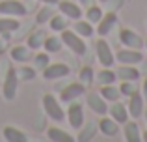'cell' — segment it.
<instances>
[{"label":"cell","instance_id":"cell-1","mask_svg":"<svg viewBox=\"0 0 147 142\" xmlns=\"http://www.w3.org/2000/svg\"><path fill=\"white\" fill-rule=\"evenodd\" d=\"M60 39H61V43H63L71 52H75V54H78V56L86 54L88 47H86V43H84V37H80L75 30H67V28H65L63 32H61Z\"/></svg>","mask_w":147,"mask_h":142},{"label":"cell","instance_id":"cell-2","mask_svg":"<svg viewBox=\"0 0 147 142\" xmlns=\"http://www.w3.org/2000/svg\"><path fill=\"white\" fill-rule=\"evenodd\" d=\"M43 109L47 112V116L54 122H63L65 120V112L61 109V105L58 103V99L52 94H45L43 95Z\"/></svg>","mask_w":147,"mask_h":142},{"label":"cell","instance_id":"cell-3","mask_svg":"<svg viewBox=\"0 0 147 142\" xmlns=\"http://www.w3.org/2000/svg\"><path fill=\"white\" fill-rule=\"evenodd\" d=\"M17 86H19L17 69L9 67L6 79H4V86H2V95H4L6 101H13V99H15V95H17Z\"/></svg>","mask_w":147,"mask_h":142},{"label":"cell","instance_id":"cell-4","mask_svg":"<svg viewBox=\"0 0 147 142\" xmlns=\"http://www.w3.org/2000/svg\"><path fill=\"white\" fill-rule=\"evenodd\" d=\"M95 51H97V60L102 67H112L115 64V56H114V52H112V49H110L106 39L99 37L97 45H95Z\"/></svg>","mask_w":147,"mask_h":142},{"label":"cell","instance_id":"cell-5","mask_svg":"<svg viewBox=\"0 0 147 142\" xmlns=\"http://www.w3.org/2000/svg\"><path fill=\"white\" fill-rule=\"evenodd\" d=\"M0 15H6V17H24L26 6L21 0H0Z\"/></svg>","mask_w":147,"mask_h":142},{"label":"cell","instance_id":"cell-6","mask_svg":"<svg viewBox=\"0 0 147 142\" xmlns=\"http://www.w3.org/2000/svg\"><path fill=\"white\" fill-rule=\"evenodd\" d=\"M67 122H69V125H71L73 129H82L84 122H86L82 103H71V105H69V109H67Z\"/></svg>","mask_w":147,"mask_h":142},{"label":"cell","instance_id":"cell-7","mask_svg":"<svg viewBox=\"0 0 147 142\" xmlns=\"http://www.w3.org/2000/svg\"><path fill=\"white\" fill-rule=\"evenodd\" d=\"M115 60H117L119 64H125V66H136V64H140L142 60H144V54H142L138 49H121V51L115 52Z\"/></svg>","mask_w":147,"mask_h":142},{"label":"cell","instance_id":"cell-8","mask_svg":"<svg viewBox=\"0 0 147 142\" xmlns=\"http://www.w3.org/2000/svg\"><path fill=\"white\" fill-rule=\"evenodd\" d=\"M58 10H60L61 15H65V17L71 19V21H78L84 15L78 4L71 2V0H61V2H58Z\"/></svg>","mask_w":147,"mask_h":142},{"label":"cell","instance_id":"cell-9","mask_svg":"<svg viewBox=\"0 0 147 142\" xmlns=\"http://www.w3.org/2000/svg\"><path fill=\"white\" fill-rule=\"evenodd\" d=\"M69 73H71V69H69L67 64H49L43 69V77L47 80H56L61 79V77H67Z\"/></svg>","mask_w":147,"mask_h":142},{"label":"cell","instance_id":"cell-10","mask_svg":"<svg viewBox=\"0 0 147 142\" xmlns=\"http://www.w3.org/2000/svg\"><path fill=\"white\" fill-rule=\"evenodd\" d=\"M119 41H121L125 47H129V49H138V51H140V49L144 47V39H142L136 32H132L130 28L121 30V34H119Z\"/></svg>","mask_w":147,"mask_h":142},{"label":"cell","instance_id":"cell-11","mask_svg":"<svg viewBox=\"0 0 147 142\" xmlns=\"http://www.w3.org/2000/svg\"><path fill=\"white\" fill-rule=\"evenodd\" d=\"M84 92H86V86H84L82 82H73V84H69V86H65L63 90H61L60 99L63 103H71V101H75L76 97H80Z\"/></svg>","mask_w":147,"mask_h":142},{"label":"cell","instance_id":"cell-12","mask_svg":"<svg viewBox=\"0 0 147 142\" xmlns=\"http://www.w3.org/2000/svg\"><path fill=\"white\" fill-rule=\"evenodd\" d=\"M117 24V15L115 13H104L102 19L97 22V28H95V32L99 34V37H104L108 36V34L112 32V28Z\"/></svg>","mask_w":147,"mask_h":142},{"label":"cell","instance_id":"cell-13","mask_svg":"<svg viewBox=\"0 0 147 142\" xmlns=\"http://www.w3.org/2000/svg\"><path fill=\"white\" fill-rule=\"evenodd\" d=\"M127 110H129L130 118H140L142 114H144V97H142L140 92H134L132 95H129Z\"/></svg>","mask_w":147,"mask_h":142},{"label":"cell","instance_id":"cell-14","mask_svg":"<svg viewBox=\"0 0 147 142\" xmlns=\"http://www.w3.org/2000/svg\"><path fill=\"white\" fill-rule=\"evenodd\" d=\"M88 107H90V109L93 110L95 114H99V116H104V114H108L106 99H104L100 94H90V95H88Z\"/></svg>","mask_w":147,"mask_h":142},{"label":"cell","instance_id":"cell-15","mask_svg":"<svg viewBox=\"0 0 147 142\" xmlns=\"http://www.w3.org/2000/svg\"><path fill=\"white\" fill-rule=\"evenodd\" d=\"M97 129L102 135H106V137H117V133H119V124L114 120V118H100L99 120V124H97Z\"/></svg>","mask_w":147,"mask_h":142},{"label":"cell","instance_id":"cell-16","mask_svg":"<svg viewBox=\"0 0 147 142\" xmlns=\"http://www.w3.org/2000/svg\"><path fill=\"white\" fill-rule=\"evenodd\" d=\"M108 114H110V118H114L117 124H125V122L129 120L127 105H123V103H119V101H114V105L108 107Z\"/></svg>","mask_w":147,"mask_h":142},{"label":"cell","instance_id":"cell-17","mask_svg":"<svg viewBox=\"0 0 147 142\" xmlns=\"http://www.w3.org/2000/svg\"><path fill=\"white\" fill-rule=\"evenodd\" d=\"M123 125H125L123 135H125L127 142H142V133H140V127H138L136 122H129L127 120Z\"/></svg>","mask_w":147,"mask_h":142},{"label":"cell","instance_id":"cell-18","mask_svg":"<svg viewBox=\"0 0 147 142\" xmlns=\"http://www.w3.org/2000/svg\"><path fill=\"white\" fill-rule=\"evenodd\" d=\"M19 28H21V22L17 17H6V15L0 17V34H11Z\"/></svg>","mask_w":147,"mask_h":142},{"label":"cell","instance_id":"cell-19","mask_svg":"<svg viewBox=\"0 0 147 142\" xmlns=\"http://www.w3.org/2000/svg\"><path fill=\"white\" fill-rule=\"evenodd\" d=\"M117 79L136 82V80L140 79V71H138L134 66H125V64H121V67L117 69Z\"/></svg>","mask_w":147,"mask_h":142},{"label":"cell","instance_id":"cell-20","mask_svg":"<svg viewBox=\"0 0 147 142\" xmlns=\"http://www.w3.org/2000/svg\"><path fill=\"white\" fill-rule=\"evenodd\" d=\"M4 139H6L7 142H28V137H26V133L19 131V129L11 127V125H6L2 131Z\"/></svg>","mask_w":147,"mask_h":142},{"label":"cell","instance_id":"cell-21","mask_svg":"<svg viewBox=\"0 0 147 142\" xmlns=\"http://www.w3.org/2000/svg\"><path fill=\"white\" fill-rule=\"evenodd\" d=\"M11 60L19 64H26L30 60V49L28 45H17V47L11 49Z\"/></svg>","mask_w":147,"mask_h":142},{"label":"cell","instance_id":"cell-22","mask_svg":"<svg viewBox=\"0 0 147 142\" xmlns=\"http://www.w3.org/2000/svg\"><path fill=\"white\" fill-rule=\"evenodd\" d=\"M73 30H75L80 37H91L95 34L93 24H91L90 21H82V19H78V21H76V24H75V28H73Z\"/></svg>","mask_w":147,"mask_h":142},{"label":"cell","instance_id":"cell-23","mask_svg":"<svg viewBox=\"0 0 147 142\" xmlns=\"http://www.w3.org/2000/svg\"><path fill=\"white\" fill-rule=\"evenodd\" d=\"M100 95H102L106 101L114 103V101H119L121 92H119V88H115L114 84H102V86H100Z\"/></svg>","mask_w":147,"mask_h":142},{"label":"cell","instance_id":"cell-24","mask_svg":"<svg viewBox=\"0 0 147 142\" xmlns=\"http://www.w3.org/2000/svg\"><path fill=\"white\" fill-rule=\"evenodd\" d=\"M47 137L52 142H73V137L69 133H65L63 129H56V127H50L47 131Z\"/></svg>","mask_w":147,"mask_h":142},{"label":"cell","instance_id":"cell-25","mask_svg":"<svg viewBox=\"0 0 147 142\" xmlns=\"http://www.w3.org/2000/svg\"><path fill=\"white\" fill-rule=\"evenodd\" d=\"M115 79H117V73L114 69H110V67H104V69H100L97 73V80L100 86L102 84H115Z\"/></svg>","mask_w":147,"mask_h":142},{"label":"cell","instance_id":"cell-26","mask_svg":"<svg viewBox=\"0 0 147 142\" xmlns=\"http://www.w3.org/2000/svg\"><path fill=\"white\" fill-rule=\"evenodd\" d=\"M43 41H45L43 30H36L34 34H30V36H28V39H26V45H28V49H34V51H37V49H41Z\"/></svg>","mask_w":147,"mask_h":142},{"label":"cell","instance_id":"cell-27","mask_svg":"<svg viewBox=\"0 0 147 142\" xmlns=\"http://www.w3.org/2000/svg\"><path fill=\"white\" fill-rule=\"evenodd\" d=\"M43 47H45V51H47L49 54H50V52H60V51H61V47H63V43H61L60 37L50 36V37H45Z\"/></svg>","mask_w":147,"mask_h":142},{"label":"cell","instance_id":"cell-28","mask_svg":"<svg viewBox=\"0 0 147 142\" xmlns=\"http://www.w3.org/2000/svg\"><path fill=\"white\" fill-rule=\"evenodd\" d=\"M50 28L54 30V32H63L65 28H67V17L65 15H52L50 17Z\"/></svg>","mask_w":147,"mask_h":142},{"label":"cell","instance_id":"cell-29","mask_svg":"<svg viewBox=\"0 0 147 142\" xmlns=\"http://www.w3.org/2000/svg\"><path fill=\"white\" fill-rule=\"evenodd\" d=\"M102 10H100L99 6H90L86 10V17H88V21L91 22V24H95V22H99L100 19H102Z\"/></svg>","mask_w":147,"mask_h":142},{"label":"cell","instance_id":"cell-30","mask_svg":"<svg viewBox=\"0 0 147 142\" xmlns=\"http://www.w3.org/2000/svg\"><path fill=\"white\" fill-rule=\"evenodd\" d=\"M34 64H36V67L37 69H41L43 71L45 67L50 64V56H49V52L45 51V52H37L36 56H34Z\"/></svg>","mask_w":147,"mask_h":142},{"label":"cell","instance_id":"cell-31","mask_svg":"<svg viewBox=\"0 0 147 142\" xmlns=\"http://www.w3.org/2000/svg\"><path fill=\"white\" fill-rule=\"evenodd\" d=\"M91 80H93V69H91L90 66L82 67V69H80V73H78V82H82L84 86H90Z\"/></svg>","mask_w":147,"mask_h":142},{"label":"cell","instance_id":"cell-32","mask_svg":"<svg viewBox=\"0 0 147 142\" xmlns=\"http://www.w3.org/2000/svg\"><path fill=\"white\" fill-rule=\"evenodd\" d=\"M119 92H121V95L129 97V95H132L134 92H138V88L134 86V82H130V80H123V82L119 84Z\"/></svg>","mask_w":147,"mask_h":142},{"label":"cell","instance_id":"cell-33","mask_svg":"<svg viewBox=\"0 0 147 142\" xmlns=\"http://www.w3.org/2000/svg\"><path fill=\"white\" fill-rule=\"evenodd\" d=\"M17 75H19V80H32V79H36V69L24 66L17 71Z\"/></svg>","mask_w":147,"mask_h":142},{"label":"cell","instance_id":"cell-34","mask_svg":"<svg viewBox=\"0 0 147 142\" xmlns=\"http://www.w3.org/2000/svg\"><path fill=\"white\" fill-rule=\"evenodd\" d=\"M50 17H52V11H50V7H49V4H47V6H45V7H41V11L37 13L36 22H37V24H45V22H47Z\"/></svg>","mask_w":147,"mask_h":142},{"label":"cell","instance_id":"cell-35","mask_svg":"<svg viewBox=\"0 0 147 142\" xmlns=\"http://www.w3.org/2000/svg\"><path fill=\"white\" fill-rule=\"evenodd\" d=\"M95 131H97V125H95V124H88V131L84 129V131L78 135V140H80V142H84V140H90V139H93Z\"/></svg>","mask_w":147,"mask_h":142},{"label":"cell","instance_id":"cell-36","mask_svg":"<svg viewBox=\"0 0 147 142\" xmlns=\"http://www.w3.org/2000/svg\"><path fill=\"white\" fill-rule=\"evenodd\" d=\"M142 97H144V101H147V79L144 80V86H142Z\"/></svg>","mask_w":147,"mask_h":142},{"label":"cell","instance_id":"cell-37","mask_svg":"<svg viewBox=\"0 0 147 142\" xmlns=\"http://www.w3.org/2000/svg\"><path fill=\"white\" fill-rule=\"evenodd\" d=\"M6 47H7V45H6V41H4V39H0V54H4V52H6Z\"/></svg>","mask_w":147,"mask_h":142},{"label":"cell","instance_id":"cell-38","mask_svg":"<svg viewBox=\"0 0 147 142\" xmlns=\"http://www.w3.org/2000/svg\"><path fill=\"white\" fill-rule=\"evenodd\" d=\"M39 2H43V4H49V6H56L60 0H39Z\"/></svg>","mask_w":147,"mask_h":142},{"label":"cell","instance_id":"cell-39","mask_svg":"<svg viewBox=\"0 0 147 142\" xmlns=\"http://www.w3.org/2000/svg\"><path fill=\"white\" fill-rule=\"evenodd\" d=\"M80 4H84V6L90 7V6H91V0H80Z\"/></svg>","mask_w":147,"mask_h":142},{"label":"cell","instance_id":"cell-40","mask_svg":"<svg viewBox=\"0 0 147 142\" xmlns=\"http://www.w3.org/2000/svg\"><path fill=\"white\" fill-rule=\"evenodd\" d=\"M142 140H145V142H147V131L144 133V135H142Z\"/></svg>","mask_w":147,"mask_h":142},{"label":"cell","instance_id":"cell-41","mask_svg":"<svg viewBox=\"0 0 147 142\" xmlns=\"http://www.w3.org/2000/svg\"><path fill=\"white\" fill-rule=\"evenodd\" d=\"M144 47H145V49H147V39H144Z\"/></svg>","mask_w":147,"mask_h":142},{"label":"cell","instance_id":"cell-42","mask_svg":"<svg viewBox=\"0 0 147 142\" xmlns=\"http://www.w3.org/2000/svg\"><path fill=\"white\" fill-rule=\"evenodd\" d=\"M99 2H108V0H99Z\"/></svg>","mask_w":147,"mask_h":142},{"label":"cell","instance_id":"cell-43","mask_svg":"<svg viewBox=\"0 0 147 142\" xmlns=\"http://www.w3.org/2000/svg\"><path fill=\"white\" fill-rule=\"evenodd\" d=\"M145 120H147V110H145Z\"/></svg>","mask_w":147,"mask_h":142}]
</instances>
